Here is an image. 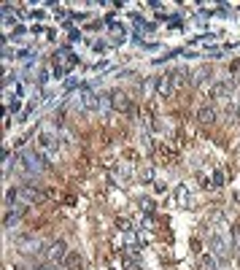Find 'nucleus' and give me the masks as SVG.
<instances>
[{
  "label": "nucleus",
  "mask_w": 240,
  "mask_h": 270,
  "mask_svg": "<svg viewBox=\"0 0 240 270\" xmlns=\"http://www.w3.org/2000/svg\"><path fill=\"white\" fill-rule=\"evenodd\" d=\"M138 206H140V211H143V214H151V211H154V202H151L149 197H140V202H138Z\"/></svg>",
  "instance_id": "obj_17"
},
{
  "label": "nucleus",
  "mask_w": 240,
  "mask_h": 270,
  "mask_svg": "<svg viewBox=\"0 0 240 270\" xmlns=\"http://www.w3.org/2000/svg\"><path fill=\"white\" fill-rule=\"evenodd\" d=\"M68 259V246H65V240H54V243H49V249H46V262H65Z\"/></svg>",
  "instance_id": "obj_2"
},
{
  "label": "nucleus",
  "mask_w": 240,
  "mask_h": 270,
  "mask_svg": "<svg viewBox=\"0 0 240 270\" xmlns=\"http://www.w3.org/2000/svg\"><path fill=\"white\" fill-rule=\"evenodd\" d=\"M65 262H68V270H84V259L79 254H68Z\"/></svg>",
  "instance_id": "obj_13"
},
{
  "label": "nucleus",
  "mask_w": 240,
  "mask_h": 270,
  "mask_svg": "<svg viewBox=\"0 0 240 270\" xmlns=\"http://www.w3.org/2000/svg\"><path fill=\"white\" fill-rule=\"evenodd\" d=\"M19 216H22V211H16V214H8V216H6V227L11 230V227L16 224V221H19Z\"/></svg>",
  "instance_id": "obj_18"
},
{
  "label": "nucleus",
  "mask_w": 240,
  "mask_h": 270,
  "mask_svg": "<svg viewBox=\"0 0 240 270\" xmlns=\"http://www.w3.org/2000/svg\"><path fill=\"white\" fill-rule=\"evenodd\" d=\"M176 195H178V206H181V208H195V195L189 192L186 184H181Z\"/></svg>",
  "instance_id": "obj_7"
},
{
  "label": "nucleus",
  "mask_w": 240,
  "mask_h": 270,
  "mask_svg": "<svg viewBox=\"0 0 240 270\" xmlns=\"http://www.w3.org/2000/svg\"><path fill=\"white\" fill-rule=\"evenodd\" d=\"M208 249H210V254H213L216 259H229V254H232V249H229V240L222 235V233H210L208 238Z\"/></svg>",
  "instance_id": "obj_1"
},
{
  "label": "nucleus",
  "mask_w": 240,
  "mask_h": 270,
  "mask_svg": "<svg viewBox=\"0 0 240 270\" xmlns=\"http://www.w3.org/2000/svg\"><path fill=\"white\" fill-rule=\"evenodd\" d=\"M35 270H65V267H60L57 262H43L41 267H35Z\"/></svg>",
  "instance_id": "obj_19"
},
{
  "label": "nucleus",
  "mask_w": 240,
  "mask_h": 270,
  "mask_svg": "<svg viewBox=\"0 0 240 270\" xmlns=\"http://www.w3.org/2000/svg\"><path fill=\"white\" fill-rule=\"evenodd\" d=\"M200 270H219V265H216V257L210 254V252L200 257Z\"/></svg>",
  "instance_id": "obj_11"
},
{
  "label": "nucleus",
  "mask_w": 240,
  "mask_h": 270,
  "mask_svg": "<svg viewBox=\"0 0 240 270\" xmlns=\"http://www.w3.org/2000/svg\"><path fill=\"white\" fill-rule=\"evenodd\" d=\"M19 197H22L25 202H30V206H35V202H43V200H46V195H43V192H38L35 187H22V189H19Z\"/></svg>",
  "instance_id": "obj_6"
},
{
  "label": "nucleus",
  "mask_w": 240,
  "mask_h": 270,
  "mask_svg": "<svg viewBox=\"0 0 240 270\" xmlns=\"http://www.w3.org/2000/svg\"><path fill=\"white\" fill-rule=\"evenodd\" d=\"M208 76H210V71H208V68H197V71H195V76H191V84H203V81L208 79Z\"/></svg>",
  "instance_id": "obj_15"
},
{
  "label": "nucleus",
  "mask_w": 240,
  "mask_h": 270,
  "mask_svg": "<svg viewBox=\"0 0 240 270\" xmlns=\"http://www.w3.org/2000/svg\"><path fill=\"white\" fill-rule=\"evenodd\" d=\"M210 187H224V173L222 170H210Z\"/></svg>",
  "instance_id": "obj_16"
},
{
  "label": "nucleus",
  "mask_w": 240,
  "mask_h": 270,
  "mask_svg": "<svg viewBox=\"0 0 240 270\" xmlns=\"http://www.w3.org/2000/svg\"><path fill=\"white\" fill-rule=\"evenodd\" d=\"M100 98H98V95H94V92H86L84 95V98H81V108L84 111H100Z\"/></svg>",
  "instance_id": "obj_9"
},
{
  "label": "nucleus",
  "mask_w": 240,
  "mask_h": 270,
  "mask_svg": "<svg viewBox=\"0 0 240 270\" xmlns=\"http://www.w3.org/2000/svg\"><path fill=\"white\" fill-rule=\"evenodd\" d=\"M170 76H173V86H176V89H184L189 84V73H184V71H173Z\"/></svg>",
  "instance_id": "obj_10"
},
{
  "label": "nucleus",
  "mask_w": 240,
  "mask_h": 270,
  "mask_svg": "<svg viewBox=\"0 0 240 270\" xmlns=\"http://www.w3.org/2000/svg\"><path fill=\"white\" fill-rule=\"evenodd\" d=\"M111 108L113 111H119V114H127V111H132V105H130V98L124 95L122 89H116V92H111Z\"/></svg>",
  "instance_id": "obj_5"
},
{
  "label": "nucleus",
  "mask_w": 240,
  "mask_h": 270,
  "mask_svg": "<svg viewBox=\"0 0 240 270\" xmlns=\"http://www.w3.org/2000/svg\"><path fill=\"white\" fill-rule=\"evenodd\" d=\"M116 227H119V233H127V230H130V219H119Z\"/></svg>",
  "instance_id": "obj_20"
},
{
  "label": "nucleus",
  "mask_w": 240,
  "mask_h": 270,
  "mask_svg": "<svg viewBox=\"0 0 240 270\" xmlns=\"http://www.w3.org/2000/svg\"><path fill=\"white\" fill-rule=\"evenodd\" d=\"M237 105H240V100H237Z\"/></svg>",
  "instance_id": "obj_22"
},
{
  "label": "nucleus",
  "mask_w": 240,
  "mask_h": 270,
  "mask_svg": "<svg viewBox=\"0 0 240 270\" xmlns=\"http://www.w3.org/2000/svg\"><path fill=\"white\" fill-rule=\"evenodd\" d=\"M173 92H176V86H173V76L170 73L159 76V79H157V98L167 100V98H173Z\"/></svg>",
  "instance_id": "obj_4"
},
{
  "label": "nucleus",
  "mask_w": 240,
  "mask_h": 270,
  "mask_svg": "<svg viewBox=\"0 0 240 270\" xmlns=\"http://www.w3.org/2000/svg\"><path fill=\"white\" fill-rule=\"evenodd\" d=\"M216 122V108H210V105H203V108L197 111V124H203V127H208V124Z\"/></svg>",
  "instance_id": "obj_8"
},
{
  "label": "nucleus",
  "mask_w": 240,
  "mask_h": 270,
  "mask_svg": "<svg viewBox=\"0 0 240 270\" xmlns=\"http://www.w3.org/2000/svg\"><path fill=\"white\" fill-rule=\"evenodd\" d=\"M235 246H237V249H240V227H237V230H235Z\"/></svg>",
  "instance_id": "obj_21"
},
{
  "label": "nucleus",
  "mask_w": 240,
  "mask_h": 270,
  "mask_svg": "<svg viewBox=\"0 0 240 270\" xmlns=\"http://www.w3.org/2000/svg\"><path fill=\"white\" fill-rule=\"evenodd\" d=\"M19 246H22V252H25V254L38 252V240H33V238H22V240H19Z\"/></svg>",
  "instance_id": "obj_12"
},
{
  "label": "nucleus",
  "mask_w": 240,
  "mask_h": 270,
  "mask_svg": "<svg viewBox=\"0 0 240 270\" xmlns=\"http://www.w3.org/2000/svg\"><path fill=\"white\" fill-rule=\"evenodd\" d=\"M138 178H140V181H146V184H151V181H154V168H151V165L140 168V170H138Z\"/></svg>",
  "instance_id": "obj_14"
},
{
  "label": "nucleus",
  "mask_w": 240,
  "mask_h": 270,
  "mask_svg": "<svg viewBox=\"0 0 240 270\" xmlns=\"http://www.w3.org/2000/svg\"><path fill=\"white\" fill-rule=\"evenodd\" d=\"M22 170L30 173V176H38V173H43V160L35 151H27L22 157Z\"/></svg>",
  "instance_id": "obj_3"
}]
</instances>
